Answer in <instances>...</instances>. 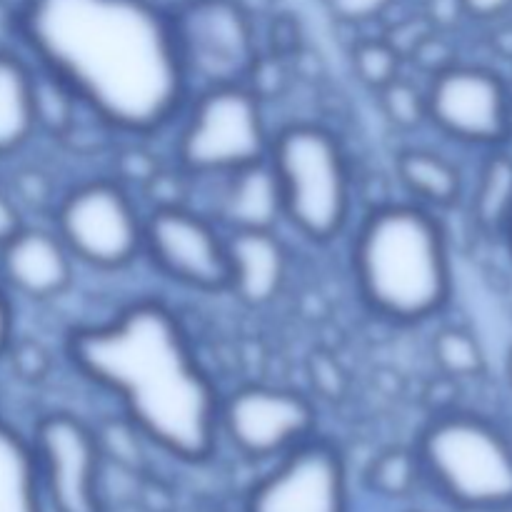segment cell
Segmentation results:
<instances>
[{"instance_id": "obj_1", "label": "cell", "mask_w": 512, "mask_h": 512, "mask_svg": "<svg viewBox=\"0 0 512 512\" xmlns=\"http://www.w3.org/2000/svg\"><path fill=\"white\" fill-rule=\"evenodd\" d=\"M15 33L35 68L115 133H163L193 93L155 0H20Z\"/></svg>"}, {"instance_id": "obj_2", "label": "cell", "mask_w": 512, "mask_h": 512, "mask_svg": "<svg viewBox=\"0 0 512 512\" xmlns=\"http://www.w3.org/2000/svg\"><path fill=\"white\" fill-rule=\"evenodd\" d=\"M70 365L113 395L148 443L183 463H205L218 448L220 390L200 363L183 320L153 298L133 300L65 340Z\"/></svg>"}, {"instance_id": "obj_3", "label": "cell", "mask_w": 512, "mask_h": 512, "mask_svg": "<svg viewBox=\"0 0 512 512\" xmlns=\"http://www.w3.org/2000/svg\"><path fill=\"white\" fill-rule=\"evenodd\" d=\"M350 273L375 315L400 325L423 323L453 293L448 233L418 203L375 205L350 243Z\"/></svg>"}, {"instance_id": "obj_4", "label": "cell", "mask_w": 512, "mask_h": 512, "mask_svg": "<svg viewBox=\"0 0 512 512\" xmlns=\"http://www.w3.org/2000/svg\"><path fill=\"white\" fill-rule=\"evenodd\" d=\"M268 163L283 200V220L313 243H333L353 218V170L333 130L290 123L273 133Z\"/></svg>"}, {"instance_id": "obj_5", "label": "cell", "mask_w": 512, "mask_h": 512, "mask_svg": "<svg viewBox=\"0 0 512 512\" xmlns=\"http://www.w3.org/2000/svg\"><path fill=\"white\" fill-rule=\"evenodd\" d=\"M423 478L463 510L512 508V443L490 420L463 410H438L420 430Z\"/></svg>"}, {"instance_id": "obj_6", "label": "cell", "mask_w": 512, "mask_h": 512, "mask_svg": "<svg viewBox=\"0 0 512 512\" xmlns=\"http://www.w3.org/2000/svg\"><path fill=\"white\" fill-rule=\"evenodd\" d=\"M175 123L173 165L188 180H215L260 163L273 140L263 100L245 83L198 88Z\"/></svg>"}, {"instance_id": "obj_7", "label": "cell", "mask_w": 512, "mask_h": 512, "mask_svg": "<svg viewBox=\"0 0 512 512\" xmlns=\"http://www.w3.org/2000/svg\"><path fill=\"white\" fill-rule=\"evenodd\" d=\"M145 213L120 178H90L60 195L53 230L75 263L123 270L143 255Z\"/></svg>"}, {"instance_id": "obj_8", "label": "cell", "mask_w": 512, "mask_h": 512, "mask_svg": "<svg viewBox=\"0 0 512 512\" xmlns=\"http://www.w3.org/2000/svg\"><path fill=\"white\" fill-rule=\"evenodd\" d=\"M175 45L190 90L218 83H245L258 60L253 20L238 0H183L168 8Z\"/></svg>"}, {"instance_id": "obj_9", "label": "cell", "mask_w": 512, "mask_h": 512, "mask_svg": "<svg viewBox=\"0 0 512 512\" xmlns=\"http://www.w3.org/2000/svg\"><path fill=\"white\" fill-rule=\"evenodd\" d=\"M143 255L180 288L228 290V233L190 203L153 205L145 213Z\"/></svg>"}, {"instance_id": "obj_10", "label": "cell", "mask_w": 512, "mask_h": 512, "mask_svg": "<svg viewBox=\"0 0 512 512\" xmlns=\"http://www.w3.org/2000/svg\"><path fill=\"white\" fill-rule=\"evenodd\" d=\"M318 408L308 395L283 385H240L220 398L218 430L248 460H275L313 438Z\"/></svg>"}, {"instance_id": "obj_11", "label": "cell", "mask_w": 512, "mask_h": 512, "mask_svg": "<svg viewBox=\"0 0 512 512\" xmlns=\"http://www.w3.org/2000/svg\"><path fill=\"white\" fill-rule=\"evenodd\" d=\"M428 120L465 145L500 148L512 138V95L495 70L448 65L425 85Z\"/></svg>"}, {"instance_id": "obj_12", "label": "cell", "mask_w": 512, "mask_h": 512, "mask_svg": "<svg viewBox=\"0 0 512 512\" xmlns=\"http://www.w3.org/2000/svg\"><path fill=\"white\" fill-rule=\"evenodd\" d=\"M30 443L43 495L55 512H103V453L90 425L78 415L53 410L35 423Z\"/></svg>"}, {"instance_id": "obj_13", "label": "cell", "mask_w": 512, "mask_h": 512, "mask_svg": "<svg viewBox=\"0 0 512 512\" xmlns=\"http://www.w3.org/2000/svg\"><path fill=\"white\" fill-rule=\"evenodd\" d=\"M248 490L243 512H348V468L330 440L308 438Z\"/></svg>"}, {"instance_id": "obj_14", "label": "cell", "mask_w": 512, "mask_h": 512, "mask_svg": "<svg viewBox=\"0 0 512 512\" xmlns=\"http://www.w3.org/2000/svg\"><path fill=\"white\" fill-rule=\"evenodd\" d=\"M5 288L33 303H48L73 285L75 260L53 228L23 225L0 245Z\"/></svg>"}, {"instance_id": "obj_15", "label": "cell", "mask_w": 512, "mask_h": 512, "mask_svg": "<svg viewBox=\"0 0 512 512\" xmlns=\"http://www.w3.org/2000/svg\"><path fill=\"white\" fill-rule=\"evenodd\" d=\"M288 248L278 230L228 233V290L248 308H265L288 283Z\"/></svg>"}, {"instance_id": "obj_16", "label": "cell", "mask_w": 512, "mask_h": 512, "mask_svg": "<svg viewBox=\"0 0 512 512\" xmlns=\"http://www.w3.org/2000/svg\"><path fill=\"white\" fill-rule=\"evenodd\" d=\"M210 183H215V200L208 215L225 233L278 230L283 220V200L268 158Z\"/></svg>"}, {"instance_id": "obj_17", "label": "cell", "mask_w": 512, "mask_h": 512, "mask_svg": "<svg viewBox=\"0 0 512 512\" xmlns=\"http://www.w3.org/2000/svg\"><path fill=\"white\" fill-rule=\"evenodd\" d=\"M38 73L23 55L0 48V158L20 153L38 133Z\"/></svg>"}, {"instance_id": "obj_18", "label": "cell", "mask_w": 512, "mask_h": 512, "mask_svg": "<svg viewBox=\"0 0 512 512\" xmlns=\"http://www.w3.org/2000/svg\"><path fill=\"white\" fill-rule=\"evenodd\" d=\"M395 178L413 203L453 208L463 198V175L445 155L428 148H405L395 155Z\"/></svg>"}, {"instance_id": "obj_19", "label": "cell", "mask_w": 512, "mask_h": 512, "mask_svg": "<svg viewBox=\"0 0 512 512\" xmlns=\"http://www.w3.org/2000/svg\"><path fill=\"white\" fill-rule=\"evenodd\" d=\"M43 500L33 443L0 420V512H45Z\"/></svg>"}, {"instance_id": "obj_20", "label": "cell", "mask_w": 512, "mask_h": 512, "mask_svg": "<svg viewBox=\"0 0 512 512\" xmlns=\"http://www.w3.org/2000/svg\"><path fill=\"white\" fill-rule=\"evenodd\" d=\"M475 225L485 235H505L512 220V155L495 150L480 168L470 205Z\"/></svg>"}, {"instance_id": "obj_21", "label": "cell", "mask_w": 512, "mask_h": 512, "mask_svg": "<svg viewBox=\"0 0 512 512\" xmlns=\"http://www.w3.org/2000/svg\"><path fill=\"white\" fill-rule=\"evenodd\" d=\"M430 350H433L435 365H438V370L445 378L465 380L483 375V345L478 343V338L470 330L458 328V325H448V328L435 333Z\"/></svg>"}, {"instance_id": "obj_22", "label": "cell", "mask_w": 512, "mask_h": 512, "mask_svg": "<svg viewBox=\"0 0 512 512\" xmlns=\"http://www.w3.org/2000/svg\"><path fill=\"white\" fill-rule=\"evenodd\" d=\"M423 478L415 448H388L373 458L365 470V483L383 498H408Z\"/></svg>"}, {"instance_id": "obj_23", "label": "cell", "mask_w": 512, "mask_h": 512, "mask_svg": "<svg viewBox=\"0 0 512 512\" xmlns=\"http://www.w3.org/2000/svg\"><path fill=\"white\" fill-rule=\"evenodd\" d=\"M403 63L405 58L393 48L388 38L358 40L350 50V68H353L355 78L375 93L403 75Z\"/></svg>"}, {"instance_id": "obj_24", "label": "cell", "mask_w": 512, "mask_h": 512, "mask_svg": "<svg viewBox=\"0 0 512 512\" xmlns=\"http://www.w3.org/2000/svg\"><path fill=\"white\" fill-rule=\"evenodd\" d=\"M380 110L385 120L398 130H418L428 123V95L425 88L415 85L405 75L395 78L385 88L378 90Z\"/></svg>"}, {"instance_id": "obj_25", "label": "cell", "mask_w": 512, "mask_h": 512, "mask_svg": "<svg viewBox=\"0 0 512 512\" xmlns=\"http://www.w3.org/2000/svg\"><path fill=\"white\" fill-rule=\"evenodd\" d=\"M395 0H325V8L338 23L365 25L390 10Z\"/></svg>"}, {"instance_id": "obj_26", "label": "cell", "mask_w": 512, "mask_h": 512, "mask_svg": "<svg viewBox=\"0 0 512 512\" xmlns=\"http://www.w3.org/2000/svg\"><path fill=\"white\" fill-rule=\"evenodd\" d=\"M465 10L460 0H428L425 3V20L433 25V30H448L458 25Z\"/></svg>"}, {"instance_id": "obj_27", "label": "cell", "mask_w": 512, "mask_h": 512, "mask_svg": "<svg viewBox=\"0 0 512 512\" xmlns=\"http://www.w3.org/2000/svg\"><path fill=\"white\" fill-rule=\"evenodd\" d=\"M23 225L25 220H23V213H20L18 203H15L13 195L0 185V245H3L5 240L13 238Z\"/></svg>"}, {"instance_id": "obj_28", "label": "cell", "mask_w": 512, "mask_h": 512, "mask_svg": "<svg viewBox=\"0 0 512 512\" xmlns=\"http://www.w3.org/2000/svg\"><path fill=\"white\" fill-rule=\"evenodd\" d=\"M10 290L5 288L3 278H0V358L10 350L13 345V303H10Z\"/></svg>"}, {"instance_id": "obj_29", "label": "cell", "mask_w": 512, "mask_h": 512, "mask_svg": "<svg viewBox=\"0 0 512 512\" xmlns=\"http://www.w3.org/2000/svg\"><path fill=\"white\" fill-rule=\"evenodd\" d=\"M460 3H463L465 15L478 20L500 18L512 8V0H460Z\"/></svg>"}, {"instance_id": "obj_30", "label": "cell", "mask_w": 512, "mask_h": 512, "mask_svg": "<svg viewBox=\"0 0 512 512\" xmlns=\"http://www.w3.org/2000/svg\"><path fill=\"white\" fill-rule=\"evenodd\" d=\"M508 380H510V385H512V348H510V353H508Z\"/></svg>"}, {"instance_id": "obj_31", "label": "cell", "mask_w": 512, "mask_h": 512, "mask_svg": "<svg viewBox=\"0 0 512 512\" xmlns=\"http://www.w3.org/2000/svg\"><path fill=\"white\" fill-rule=\"evenodd\" d=\"M505 238H508V243H510V250H512V220H510L508 230H505Z\"/></svg>"}, {"instance_id": "obj_32", "label": "cell", "mask_w": 512, "mask_h": 512, "mask_svg": "<svg viewBox=\"0 0 512 512\" xmlns=\"http://www.w3.org/2000/svg\"><path fill=\"white\" fill-rule=\"evenodd\" d=\"M413 512H415V510H413Z\"/></svg>"}]
</instances>
